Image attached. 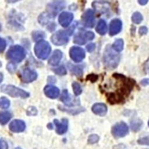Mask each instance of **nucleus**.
<instances>
[{"mask_svg":"<svg viewBox=\"0 0 149 149\" xmlns=\"http://www.w3.org/2000/svg\"><path fill=\"white\" fill-rule=\"evenodd\" d=\"M85 35L87 41L93 40L94 38V36H95L94 33L93 32H90V31L85 32Z\"/></svg>","mask_w":149,"mask_h":149,"instance_id":"nucleus-38","label":"nucleus"},{"mask_svg":"<svg viewBox=\"0 0 149 149\" xmlns=\"http://www.w3.org/2000/svg\"><path fill=\"white\" fill-rule=\"evenodd\" d=\"M68 67L70 72L77 77H81L83 74V69L79 66H74L71 63L68 64Z\"/></svg>","mask_w":149,"mask_h":149,"instance_id":"nucleus-22","label":"nucleus"},{"mask_svg":"<svg viewBox=\"0 0 149 149\" xmlns=\"http://www.w3.org/2000/svg\"><path fill=\"white\" fill-rule=\"evenodd\" d=\"M124 42L123 40L118 39L113 44V48L116 52H120L123 50Z\"/></svg>","mask_w":149,"mask_h":149,"instance_id":"nucleus-25","label":"nucleus"},{"mask_svg":"<svg viewBox=\"0 0 149 149\" xmlns=\"http://www.w3.org/2000/svg\"><path fill=\"white\" fill-rule=\"evenodd\" d=\"M122 23L120 20L118 19H113L110 23L109 34L111 36H114L120 32L122 29Z\"/></svg>","mask_w":149,"mask_h":149,"instance_id":"nucleus-15","label":"nucleus"},{"mask_svg":"<svg viewBox=\"0 0 149 149\" xmlns=\"http://www.w3.org/2000/svg\"><path fill=\"white\" fill-rule=\"evenodd\" d=\"M148 126H149V121H148Z\"/></svg>","mask_w":149,"mask_h":149,"instance_id":"nucleus-50","label":"nucleus"},{"mask_svg":"<svg viewBox=\"0 0 149 149\" xmlns=\"http://www.w3.org/2000/svg\"><path fill=\"white\" fill-rule=\"evenodd\" d=\"M142 125V122L139 119H135L131 122V128L134 131H139Z\"/></svg>","mask_w":149,"mask_h":149,"instance_id":"nucleus-26","label":"nucleus"},{"mask_svg":"<svg viewBox=\"0 0 149 149\" xmlns=\"http://www.w3.org/2000/svg\"><path fill=\"white\" fill-rule=\"evenodd\" d=\"M26 128L25 123L23 120L19 119H16L12 121L10 125V130L13 132H23Z\"/></svg>","mask_w":149,"mask_h":149,"instance_id":"nucleus-14","label":"nucleus"},{"mask_svg":"<svg viewBox=\"0 0 149 149\" xmlns=\"http://www.w3.org/2000/svg\"><path fill=\"white\" fill-rule=\"evenodd\" d=\"M141 84L143 86H147L149 85V79H143L141 82Z\"/></svg>","mask_w":149,"mask_h":149,"instance_id":"nucleus-45","label":"nucleus"},{"mask_svg":"<svg viewBox=\"0 0 149 149\" xmlns=\"http://www.w3.org/2000/svg\"><path fill=\"white\" fill-rule=\"evenodd\" d=\"M62 57H63V53L60 49H56L53 53V55L48 60V63L52 66H57L60 63Z\"/></svg>","mask_w":149,"mask_h":149,"instance_id":"nucleus-19","label":"nucleus"},{"mask_svg":"<svg viewBox=\"0 0 149 149\" xmlns=\"http://www.w3.org/2000/svg\"><path fill=\"white\" fill-rule=\"evenodd\" d=\"M95 10L100 14H106L110 11L111 5L107 1H94L92 4Z\"/></svg>","mask_w":149,"mask_h":149,"instance_id":"nucleus-11","label":"nucleus"},{"mask_svg":"<svg viewBox=\"0 0 149 149\" xmlns=\"http://www.w3.org/2000/svg\"><path fill=\"white\" fill-rule=\"evenodd\" d=\"M52 17L45 12V13L41 14L39 16V23H40L41 24H45L48 22L49 20Z\"/></svg>","mask_w":149,"mask_h":149,"instance_id":"nucleus-32","label":"nucleus"},{"mask_svg":"<svg viewBox=\"0 0 149 149\" xmlns=\"http://www.w3.org/2000/svg\"><path fill=\"white\" fill-rule=\"evenodd\" d=\"M96 31L98 33L101 35H104L106 33L107 27L106 22L104 20H100L97 23L96 27Z\"/></svg>","mask_w":149,"mask_h":149,"instance_id":"nucleus-20","label":"nucleus"},{"mask_svg":"<svg viewBox=\"0 0 149 149\" xmlns=\"http://www.w3.org/2000/svg\"><path fill=\"white\" fill-rule=\"evenodd\" d=\"M82 23L86 28H93L95 24V16L92 10L88 9L84 12L82 16Z\"/></svg>","mask_w":149,"mask_h":149,"instance_id":"nucleus-8","label":"nucleus"},{"mask_svg":"<svg viewBox=\"0 0 149 149\" xmlns=\"http://www.w3.org/2000/svg\"><path fill=\"white\" fill-rule=\"evenodd\" d=\"M120 61V56L115 51L113 47L107 45L103 54V63L104 67L109 70L117 68Z\"/></svg>","mask_w":149,"mask_h":149,"instance_id":"nucleus-2","label":"nucleus"},{"mask_svg":"<svg viewBox=\"0 0 149 149\" xmlns=\"http://www.w3.org/2000/svg\"><path fill=\"white\" fill-rule=\"evenodd\" d=\"M44 91L47 97L52 99L56 98L60 94L58 88L53 85H47L44 89Z\"/></svg>","mask_w":149,"mask_h":149,"instance_id":"nucleus-17","label":"nucleus"},{"mask_svg":"<svg viewBox=\"0 0 149 149\" xmlns=\"http://www.w3.org/2000/svg\"><path fill=\"white\" fill-rule=\"evenodd\" d=\"M38 77L37 73L29 68H24L21 73V79L25 83H30L36 79Z\"/></svg>","mask_w":149,"mask_h":149,"instance_id":"nucleus-10","label":"nucleus"},{"mask_svg":"<svg viewBox=\"0 0 149 149\" xmlns=\"http://www.w3.org/2000/svg\"><path fill=\"white\" fill-rule=\"evenodd\" d=\"M51 50L50 45L44 40L37 42L34 47V52L36 56L41 60L46 59L50 54Z\"/></svg>","mask_w":149,"mask_h":149,"instance_id":"nucleus-4","label":"nucleus"},{"mask_svg":"<svg viewBox=\"0 0 149 149\" xmlns=\"http://www.w3.org/2000/svg\"><path fill=\"white\" fill-rule=\"evenodd\" d=\"M86 49H87V51L88 52H90V53L93 52L95 48V45L94 43L89 44L88 45H87V46L86 47Z\"/></svg>","mask_w":149,"mask_h":149,"instance_id":"nucleus-41","label":"nucleus"},{"mask_svg":"<svg viewBox=\"0 0 149 149\" xmlns=\"http://www.w3.org/2000/svg\"><path fill=\"white\" fill-rule=\"evenodd\" d=\"M111 133L116 138L123 137L128 133V127L125 123L120 122L113 127Z\"/></svg>","mask_w":149,"mask_h":149,"instance_id":"nucleus-7","label":"nucleus"},{"mask_svg":"<svg viewBox=\"0 0 149 149\" xmlns=\"http://www.w3.org/2000/svg\"><path fill=\"white\" fill-rule=\"evenodd\" d=\"M143 20V16L139 12H135L132 16V21L135 24H140Z\"/></svg>","mask_w":149,"mask_h":149,"instance_id":"nucleus-30","label":"nucleus"},{"mask_svg":"<svg viewBox=\"0 0 149 149\" xmlns=\"http://www.w3.org/2000/svg\"><path fill=\"white\" fill-rule=\"evenodd\" d=\"M0 149H7V144L5 141H0Z\"/></svg>","mask_w":149,"mask_h":149,"instance_id":"nucleus-44","label":"nucleus"},{"mask_svg":"<svg viewBox=\"0 0 149 149\" xmlns=\"http://www.w3.org/2000/svg\"><path fill=\"white\" fill-rule=\"evenodd\" d=\"M72 88H73V93H74V95L77 96L79 95L82 92L81 86L78 82H73L72 83Z\"/></svg>","mask_w":149,"mask_h":149,"instance_id":"nucleus-29","label":"nucleus"},{"mask_svg":"<svg viewBox=\"0 0 149 149\" xmlns=\"http://www.w3.org/2000/svg\"><path fill=\"white\" fill-rule=\"evenodd\" d=\"M1 91L12 97L26 98L30 95L29 93L26 92V91L12 85H3L1 88Z\"/></svg>","mask_w":149,"mask_h":149,"instance_id":"nucleus-5","label":"nucleus"},{"mask_svg":"<svg viewBox=\"0 0 149 149\" xmlns=\"http://www.w3.org/2000/svg\"><path fill=\"white\" fill-rule=\"evenodd\" d=\"M61 101L64 103L65 104L68 106H73L74 104L72 103V98L70 95H69L68 91L66 90H65L63 91L62 93L61 96Z\"/></svg>","mask_w":149,"mask_h":149,"instance_id":"nucleus-23","label":"nucleus"},{"mask_svg":"<svg viewBox=\"0 0 149 149\" xmlns=\"http://www.w3.org/2000/svg\"><path fill=\"white\" fill-rule=\"evenodd\" d=\"M113 78L116 81L115 86L118 89L115 93L107 94V100L111 104L119 103L124 101L125 98L130 94L132 90L135 82L131 79L127 78L122 74L115 73Z\"/></svg>","mask_w":149,"mask_h":149,"instance_id":"nucleus-1","label":"nucleus"},{"mask_svg":"<svg viewBox=\"0 0 149 149\" xmlns=\"http://www.w3.org/2000/svg\"><path fill=\"white\" fill-rule=\"evenodd\" d=\"M6 48V42L5 40L0 37V53H2Z\"/></svg>","mask_w":149,"mask_h":149,"instance_id":"nucleus-37","label":"nucleus"},{"mask_svg":"<svg viewBox=\"0 0 149 149\" xmlns=\"http://www.w3.org/2000/svg\"><path fill=\"white\" fill-rule=\"evenodd\" d=\"M1 24H0V30H1Z\"/></svg>","mask_w":149,"mask_h":149,"instance_id":"nucleus-49","label":"nucleus"},{"mask_svg":"<svg viewBox=\"0 0 149 149\" xmlns=\"http://www.w3.org/2000/svg\"><path fill=\"white\" fill-rule=\"evenodd\" d=\"M98 79V76L94 74H90L86 77V80H89L92 82H95Z\"/></svg>","mask_w":149,"mask_h":149,"instance_id":"nucleus-40","label":"nucleus"},{"mask_svg":"<svg viewBox=\"0 0 149 149\" xmlns=\"http://www.w3.org/2000/svg\"><path fill=\"white\" fill-rule=\"evenodd\" d=\"M99 139H100V138H99L98 135L96 134H93V135H91L88 137V142L89 144H95L98 141Z\"/></svg>","mask_w":149,"mask_h":149,"instance_id":"nucleus-34","label":"nucleus"},{"mask_svg":"<svg viewBox=\"0 0 149 149\" xmlns=\"http://www.w3.org/2000/svg\"><path fill=\"white\" fill-rule=\"evenodd\" d=\"M70 58L76 63L81 62L85 57V53L84 49L77 46L71 47L69 52Z\"/></svg>","mask_w":149,"mask_h":149,"instance_id":"nucleus-9","label":"nucleus"},{"mask_svg":"<svg viewBox=\"0 0 149 149\" xmlns=\"http://www.w3.org/2000/svg\"><path fill=\"white\" fill-rule=\"evenodd\" d=\"M73 19V15L70 12L63 11L58 17V22L60 25L64 28L68 27Z\"/></svg>","mask_w":149,"mask_h":149,"instance_id":"nucleus-13","label":"nucleus"},{"mask_svg":"<svg viewBox=\"0 0 149 149\" xmlns=\"http://www.w3.org/2000/svg\"><path fill=\"white\" fill-rule=\"evenodd\" d=\"M45 33L42 31H35L32 33V38L34 41H41L40 40L44 38Z\"/></svg>","mask_w":149,"mask_h":149,"instance_id":"nucleus-31","label":"nucleus"},{"mask_svg":"<svg viewBox=\"0 0 149 149\" xmlns=\"http://www.w3.org/2000/svg\"><path fill=\"white\" fill-rule=\"evenodd\" d=\"M86 41H87V40L86 38L85 32H80L74 36L73 42L77 44L84 45Z\"/></svg>","mask_w":149,"mask_h":149,"instance_id":"nucleus-21","label":"nucleus"},{"mask_svg":"<svg viewBox=\"0 0 149 149\" xmlns=\"http://www.w3.org/2000/svg\"><path fill=\"white\" fill-rule=\"evenodd\" d=\"M3 80V73H0V84L1 83Z\"/></svg>","mask_w":149,"mask_h":149,"instance_id":"nucleus-47","label":"nucleus"},{"mask_svg":"<svg viewBox=\"0 0 149 149\" xmlns=\"http://www.w3.org/2000/svg\"><path fill=\"white\" fill-rule=\"evenodd\" d=\"M11 118V115L9 111H0V124L5 125Z\"/></svg>","mask_w":149,"mask_h":149,"instance_id":"nucleus-24","label":"nucleus"},{"mask_svg":"<svg viewBox=\"0 0 149 149\" xmlns=\"http://www.w3.org/2000/svg\"><path fill=\"white\" fill-rule=\"evenodd\" d=\"M138 143L141 145L149 146V136L143 137L138 140Z\"/></svg>","mask_w":149,"mask_h":149,"instance_id":"nucleus-35","label":"nucleus"},{"mask_svg":"<svg viewBox=\"0 0 149 149\" xmlns=\"http://www.w3.org/2000/svg\"><path fill=\"white\" fill-rule=\"evenodd\" d=\"M59 109L63 111H67L68 113H70V114H73V115H76V114H78V113H79L81 112H82V111H85V109L84 107H78L77 109H65V108H61V107H59Z\"/></svg>","mask_w":149,"mask_h":149,"instance_id":"nucleus-27","label":"nucleus"},{"mask_svg":"<svg viewBox=\"0 0 149 149\" xmlns=\"http://www.w3.org/2000/svg\"><path fill=\"white\" fill-rule=\"evenodd\" d=\"M10 102L8 99L5 97L0 98V108L6 109L10 107Z\"/></svg>","mask_w":149,"mask_h":149,"instance_id":"nucleus-28","label":"nucleus"},{"mask_svg":"<svg viewBox=\"0 0 149 149\" xmlns=\"http://www.w3.org/2000/svg\"><path fill=\"white\" fill-rule=\"evenodd\" d=\"M54 123L56 125V132L58 134H65L68 128V120L66 119H62L61 122H60L57 119L54 120Z\"/></svg>","mask_w":149,"mask_h":149,"instance_id":"nucleus-16","label":"nucleus"},{"mask_svg":"<svg viewBox=\"0 0 149 149\" xmlns=\"http://www.w3.org/2000/svg\"><path fill=\"white\" fill-rule=\"evenodd\" d=\"M6 57L8 59L19 63L26 57L25 49L20 45H13L9 48Z\"/></svg>","mask_w":149,"mask_h":149,"instance_id":"nucleus-3","label":"nucleus"},{"mask_svg":"<svg viewBox=\"0 0 149 149\" xmlns=\"http://www.w3.org/2000/svg\"><path fill=\"white\" fill-rule=\"evenodd\" d=\"M2 66V63H1V62L0 61V68H1Z\"/></svg>","mask_w":149,"mask_h":149,"instance_id":"nucleus-48","label":"nucleus"},{"mask_svg":"<svg viewBox=\"0 0 149 149\" xmlns=\"http://www.w3.org/2000/svg\"><path fill=\"white\" fill-rule=\"evenodd\" d=\"M147 32H148V29L146 26H141L139 29V33L141 35L146 34L147 33Z\"/></svg>","mask_w":149,"mask_h":149,"instance_id":"nucleus-42","label":"nucleus"},{"mask_svg":"<svg viewBox=\"0 0 149 149\" xmlns=\"http://www.w3.org/2000/svg\"><path fill=\"white\" fill-rule=\"evenodd\" d=\"M144 70L147 73L149 74V58L145 62L144 65Z\"/></svg>","mask_w":149,"mask_h":149,"instance_id":"nucleus-43","label":"nucleus"},{"mask_svg":"<svg viewBox=\"0 0 149 149\" xmlns=\"http://www.w3.org/2000/svg\"><path fill=\"white\" fill-rule=\"evenodd\" d=\"M53 71L56 74H58V75H60V76L65 75V74L67 73L66 69H65V68L64 66H60L58 68L54 69Z\"/></svg>","mask_w":149,"mask_h":149,"instance_id":"nucleus-33","label":"nucleus"},{"mask_svg":"<svg viewBox=\"0 0 149 149\" xmlns=\"http://www.w3.org/2000/svg\"><path fill=\"white\" fill-rule=\"evenodd\" d=\"M7 70L10 72V73H13L16 71V66H15V65L13 63H10L7 65Z\"/></svg>","mask_w":149,"mask_h":149,"instance_id":"nucleus-39","label":"nucleus"},{"mask_svg":"<svg viewBox=\"0 0 149 149\" xmlns=\"http://www.w3.org/2000/svg\"><path fill=\"white\" fill-rule=\"evenodd\" d=\"M63 3L61 1L53 2L52 4H50L49 5V7L47 8L48 11L46 13L52 18L54 17V16L58 13V11L64 8Z\"/></svg>","mask_w":149,"mask_h":149,"instance_id":"nucleus-12","label":"nucleus"},{"mask_svg":"<svg viewBox=\"0 0 149 149\" xmlns=\"http://www.w3.org/2000/svg\"><path fill=\"white\" fill-rule=\"evenodd\" d=\"M68 31H58L54 33L51 38L52 43L57 46H61L66 44L69 42V37Z\"/></svg>","mask_w":149,"mask_h":149,"instance_id":"nucleus-6","label":"nucleus"},{"mask_svg":"<svg viewBox=\"0 0 149 149\" xmlns=\"http://www.w3.org/2000/svg\"><path fill=\"white\" fill-rule=\"evenodd\" d=\"M27 114L29 116H33L37 114V110L35 107H29L27 110Z\"/></svg>","mask_w":149,"mask_h":149,"instance_id":"nucleus-36","label":"nucleus"},{"mask_svg":"<svg viewBox=\"0 0 149 149\" xmlns=\"http://www.w3.org/2000/svg\"><path fill=\"white\" fill-rule=\"evenodd\" d=\"M92 111L95 115L103 116L107 113V108L104 103H95L92 107Z\"/></svg>","mask_w":149,"mask_h":149,"instance_id":"nucleus-18","label":"nucleus"},{"mask_svg":"<svg viewBox=\"0 0 149 149\" xmlns=\"http://www.w3.org/2000/svg\"><path fill=\"white\" fill-rule=\"evenodd\" d=\"M139 3L140 4L144 6V5H146L148 3V1L147 0H140V1H139Z\"/></svg>","mask_w":149,"mask_h":149,"instance_id":"nucleus-46","label":"nucleus"}]
</instances>
